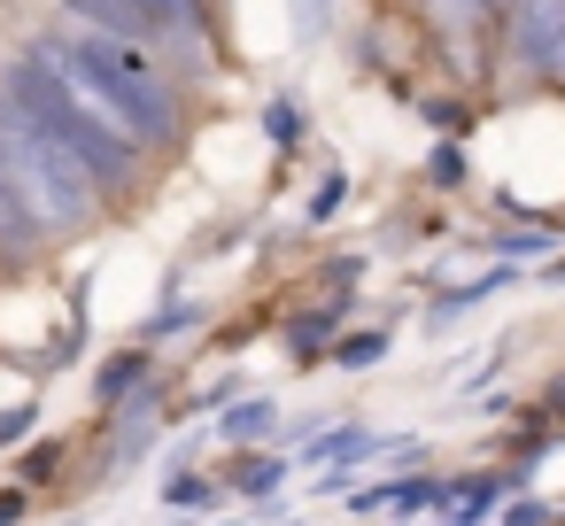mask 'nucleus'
<instances>
[{
  "mask_svg": "<svg viewBox=\"0 0 565 526\" xmlns=\"http://www.w3.org/2000/svg\"><path fill=\"white\" fill-rule=\"evenodd\" d=\"M0 186H9V202L24 210L32 233H71L102 202V179L47 125H32L9 94H0Z\"/></svg>",
  "mask_w": 565,
  "mask_h": 526,
  "instance_id": "f03ea898",
  "label": "nucleus"
},
{
  "mask_svg": "<svg viewBox=\"0 0 565 526\" xmlns=\"http://www.w3.org/2000/svg\"><path fill=\"white\" fill-rule=\"evenodd\" d=\"M63 9L86 24V32H117V40H156V9L148 0H63Z\"/></svg>",
  "mask_w": 565,
  "mask_h": 526,
  "instance_id": "39448f33",
  "label": "nucleus"
},
{
  "mask_svg": "<svg viewBox=\"0 0 565 526\" xmlns=\"http://www.w3.org/2000/svg\"><path fill=\"white\" fill-rule=\"evenodd\" d=\"M495 32L526 78H565V0H495Z\"/></svg>",
  "mask_w": 565,
  "mask_h": 526,
  "instance_id": "20e7f679",
  "label": "nucleus"
},
{
  "mask_svg": "<svg viewBox=\"0 0 565 526\" xmlns=\"http://www.w3.org/2000/svg\"><path fill=\"white\" fill-rule=\"evenodd\" d=\"M0 94H9V101H17V109H24L32 125H47V132H55V140H63V148H71V155H78V163L94 171V179H102V186H125V179H132L140 148L109 140L102 125H86V117H78V109H71V101H63V94L47 86V71H40L32 55H24V63L9 71V78H0Z\"/></svg>",
  "mask_w": 565,
  "mask_h": 526,
  "instance_id": "7ed1b4c3",
  "label": "nucleus"
},
{
  "mask_svg": "<svg viewBox=\"0 0 565 526\" xmlns=\"http://www.w3.org/2000/svg\"><path fill=\"white\" fill-rule=\"evenodd\" d=\"M32 63L47 71V86L86 125H102L125 148H163L171 125H179L163 78L140 63V40H117V32H55V40L32 47Z\"/></svg>",
  "mask_w": 565,
  "mask_h": 526,
  "instance_id": "f257e3e1",
  "label": "nucleus"
},
{
  "mask_svg": "<svg viewBox=\"0 0 565 526\" xmlns=\"http://www.w3.org/2000/svg\"><path fill=\"white\" fill-rule=\"evenodd\" d=\"M0 240H32V225H24V210L9 202V186H0Z\"/></svg>",
  "mask_w": 565,
  "mask_h": 526,
  "instance_id": "423d86ee",
  "label": "nucleus"
}]
</instances>
